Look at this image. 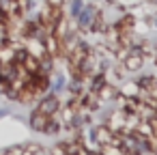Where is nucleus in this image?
Masks as SVG:
<instances>
[{"label":"nucleus","mask_w":157,"mask_h":155,"mask_svg":"<svg viewBox=\"0 0 157 155\" xmlns=\"http://www.w3.org/2000/svg\"><path fill=\"white\" fill-rule=\"evenodd\" d=\"M45 149L39 142H24L22 144V155H43Z\"/></svg>","instance_id":"7"},{"label":"nucleus","mask_w":157,"mask_h":155,"mask_svg":"<svg viewBox=\"0 0 157 155\" xmlns=\"http://www.w3.org/2000/svg\"><path fill=\"white\" fill-rule=\"evenodd\" d=\"M58 108H60L58 97H56V95H48V97H43V99L39 101V106H37L35 110H39V112H43V114L52 116V114H56V112H58Z\"/></svg>","instance_id":"2"},{"label":"nucleus","mask_w":157,"mask_h":155,"mask_svg":"<svg viewBox=\"0 0 157 155\" xmlns=\"http://www.w3.org/2000/svg\"><path fill=\"white\" fill-rule=\"evenodd\" d=\"M90 84H93V86H90L93 93H97V91L105 84V76H101V73H99V76H93V82H90Z\"/></svg>","instance_id":"9"},{"label":"nucleus","mask_w":157,"mask_h":155,"mask_svg":"<svg viewBox=\"0 0 157 155\" xmlns=\"http://www.w3.org/2000/svg\"><path fill=\"white\" fill-rule=\"evenodd\" d=\"M48 121H50V116L43 114V112H39V110H35V112L30 114V127H33L35 131H43L45 125H48Z\"/></svg>","instance_id":"5"},{"label":"nucleus","mask_w":157,"mask_h":155,"mask_svg":"<svg viewBox=\"0 0 157 155\" xmlns=\"http://www.w3.org/2000/svg\"><path fill=\"white\" fill-rule=\"evenodd\" d=\"M142 63H144V56L138 52H127V56L123 58V67L127 71H138L142 67Z\"/></svg>","instance_id":"4"},{"label":"nucleus","mask_w":157,"mask_h":155,"mask_svg":"<svg viewBox=\"0 0 157 155\" xmlns=\"http://www.w3.org/2000/svg\"><path fill=\"white\" fill-rule=\"evenodd\" d=\"M112 136H114V131H112L105 123H99V125H95V127L90 129V138H93V142H97L99 146L110 144V142H112Z\"/></svg>","instance_id":"1"},{"label":"nucleus","mask_w":157,"mask_h":155,"mask_svg":"<svg viewBox=\"0 0 157 155\" xmlns=\"http://www.w3.org/2000/svg\"><path fill=\"white\" fill-rule=\"evenodd\" d=\"M82 13V2H80V0H73V15L78 17Z\"/></svg>","instance_id":"11"},{"label":"nucleus","mask_w":157,"mask_h":155,"mask_svg":"<svg viewBox=\"0 0 157 155\" xmlns=\"http://www.w3.org/2000/svg\"><path fill=\"white\" fill-rule=\"evenodd\" d=\"M125 110L123 108H118V110H112L110 112V116H108V121H105V125L116 134V131H123V125H125Z\"/></svg>","instance_id":"3"},{"label":"nucleus","mask_w":157,"mask_h":155,"mask_svg":"<svg viewBox=\"0 0 157 155\" xmlns=\"http://www.w3.org/2000/svg\"><path fill=\"white\" fill-rule=\"evenodd\" d=\"M121 95H123V97H127V99L140 97V86H138L136 82H129V84H125V86L121 88Z\"/></svg>","instance_id":"8"},{"label":"nucleus","mask_w":157,"mask_h":155,"mask_svg":"<svg viewBox=\"0 0 157 155\" xmlns=\"http://www.w3.org/2000/svg\"><path fill=\"white\" fill-rule=\"evenodd\" d=\"M95 95H97V97H99V101L103 103V101H110V99H114L118 93H116V88H114L112 84H103V86H101V88H99Z\"/></svg>","instance_id":"6"},{"label":"nucleus","mask_w":157,"mask_h":155,"mask_svg":"<svg viewBox=\"0 0 157 155\" xmlns=\"http://www.w3.org/2000/svg\"><path fill=\"white\" fill-rule=\"evenodd\" d=\"M63 0H50V7H60Z\"/></svg>","instance_id":"12"},{"label":"nucleus","mask_w":157,"mask_h":155,"mask_svg":"<svg viewBox=\"0 0 157 155\" xmlns=\"http://www.w3.org/2000/svg\"><path fill=\"white\" fill-rule=\"evenodd\" d=\"M2 155H22V144H15V146H9Z\"/></svg>","instance_id":"10"}]
</instances>
